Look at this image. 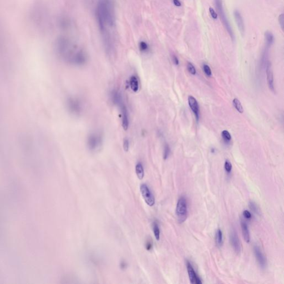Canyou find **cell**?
Wrapping results in <instances>:
<instances>
[{
	"label": "cell",
	"instance_id": "23",
	"mask_svg": "<svg viewBox=\"0 0 284 284\" xmlns=\"http://www.w3.org/2000/svg\"><path fill=\"white\" fill-rule=\"evenodd\" d=\"M248 205H249V208L253 213L256 214H259V209L258 208L257 204L253 202H250Z\"/></svg>",
	"mask_w": 284,
	"mask_h": 284
},
{
	"label": "cell",
	"instance_id": "19",
	"mask_svg": "<svg viewBox=\"0 0 284 284\" xmlns=\"http://www.w3.org/2000/svg\"><path fill=\"white\" fill-rule=\"evenodd\" d=\"M265 38L266 44L268 47H270L274 44V36L273 34L270 32L267 31L265 32Z\"/></svg>",
	"mask_w": 284,
	"mask_h": 284
},
{
	"label": "cell",
	"instance_id": "32",
	"mask_svg": "<svg viewBox=\"0 0 284 284\" xmlns=\"http://www.w3.org/2000/svg\"><path fill=\"white\" fill-rule=\"evenodd\" d=\"M279 22L280 25L282 28V30H284V14H282L279 16Z\"/></svg>",
	"mask_w": 284,
	"mask_h": 284
},
{
	"label": "cell",
	"instance_id": "27",
	"mask_svg": "<svg viewBox=\"0 0 284 284\" xmlns=\"http://www.w3.org/2000/svg\"><path fill=\"white\" fill-rule=\"evenodd\" d=\"M222 137H223L224 140L227 141V142H229L230 140H231V135L229 133V132L227 131H223V132H222Z\"/></svg>",
	"mask_w": 284,
	"mask_h": 284
},
{
	"label": "cell",
	"instance_id": "26",
	"mask_svg": "<svg viewBox=\"0 0 284 284\" xmlns=\"http://www.w3.org/2000/svg\"><path fill=\"white\" fill-rule=\"evenodd\" d=\"M170 152V149L169 146L166 144L164 146V154H163V158L164 159H167L168 157L169 156Z\"/></svg>",
	"mask_w": 284,
	"mask_h": 284
},
{
	"label": "cell",
	"instance_id": "1",
	"mask_svg": "<svg viewBox=\"0 0 284 284\" xmlns=\"http://www.w3.org/2000/svg\"><path fill=\"white\" fill-rule=\"evenodd\" d=\"M96 17L99 27L103 36L104 46L109 53L113 49L112 36L108 28L115 27V6L112 0H98L96 9Z\"/></svg>",
	"mask_w": 284,
	"mask_h": 284
},
{
	"label": "cell",
	"instance_id": "24",
	"mask_svg": "<svg viewBox=\"0 0 284 284\" xmlns=\"http://www.w3.org/2000/svg\"><path fill=\"white\" fill-rule=\"evenodd\" d=\"M140 49L141 52H146L149 50V46L144 41H141L140 43Z\"/></svg>",
	"mask_w": 284,
	"mask_h": 284
},
{
	"label": "cell",
	"instance_id": "9",
	"mask_svg": "<svg viewBox=\"0 0 284 284\" xmlns=\"http://www.w3.org/2000/svg\"><path fill=\"white\" fill-rule=\"evenodd\" d=\"M230 241L235 253L236 254L240 253V242L239 241L238 234L234 229L232 230L230 234Z\"/></svg>",
	"mask_w": 284,
	"mask_h": 284
},
{
	"label": "cell",
	"instance_id": "10",
	"mask_svg": "<svg viewBox=\"0 0 284 284\" xmlns=\"http://www.w3.org/2000/svg\"><path fill=\"white\" fill-rule=\"evenodd\" d=\"M254 254L260 268L264 269L267 265V260L259 247L255 245L254 248Z\"/></svg>",
	"mask_w": 284,
	"mask_h": 284
},
{
	"label": "cell",
	"instance_id": "7",
	"mask_svg": "<svg viewBox=\"0 0 284 284\" xmlns=\"http://www.w3.org/2000/svg\"><path fill=\"white\" fill-rule=\"evenodd\" d=\"M140 192L142 195V197L144 199L145 202L147 204V205L152 207L155 204V199L154 197L152 192L150 191V189L148 188L147 186L145 184H142L140 188Z\"/></svg>",
	"mask_w": 284,
	"mask_h": 284
},
{
	"label": "cell",
	"instance_id": "28",
	"mask_svg": "<svg viewBox=\"0 0 284 284\" xmlns=\"http://www.w3.org/2000/svg\"><path fill=\"white\" fill-rule=\"evenodd\" d=\"M187 69H188V70L189 72L190 73H191V74H196V69H195V68L194 67V66H193V65L192 63H190L189 62L187 65Z\"/></svg>",
	"mask_w": 284,
	"mask_h": 284
},
{
	"label": "cell",
	"instance_id": "36",
	"mask_svg": "<svg viewBox=\"0 0 284 284\" xmlns=\"http://www.w3.org/2000/svg\"><path fill=\"white\" fill-rule=\"evenodd\" d=\"M152 245L151 244L149 243L147 244V250H150V248H152Z\"/></svg>",
	"mask_w": 284,
	"mask_h": 284
},
{
	"label": "cell",
	"instance_id": "20",
	"mask_svg": "<svg viewBox=\"0 0 284 284\" xmlns=\"http://www.w3.org/2000/svg\"><path fill=\"white\" fill-rule=\"evenodd\" d=\"M136 174H137V177L138 178V179H140V180H142L144 178V169H143V165H142L141 163H138V164L136 165Z\"/></svg>",
	"mask_w": 284,
	"mask_h": 284
},
{
	"label": "cell",
	"instance_id": "3",
	"mask_svg": "<svg viewBox=\"0 0 284 284\" xmlns=\"http://www.w3.org/2000/svg\"><path fill=\"white\" fill-rule=\"evenodd\" d=\"M214 2L215 4L216 8L217 9V11L218 12L219 15L220 17L221 22L223 23L224 27L227 30V32L229 33L230 37L232 39V41H234L235 37H234V32L232 31V28L230 24L229 21L227 17L226 16V14L225 13L222 0H214Z\"/></svg>",
	"mask_w": 284,
	"mask_h": 284
},
{
	"label": "cell",
	"instance_id": "13",
	"mask_svg": "<svg viewBox=\"0 0 284 284\" xmlns=\"http://www.w3.org/2000/svg\"><path fill=\"white\" fill-rule=\"evenodd\" d=\"M234 16L235 18L236 24L238 25L239 30L240 31L241 33L243 34L245 32V25H244L243 19L242 17L240 12L238 10H235L234 12Z\"/></svg>",
	"mask_w": 284,
	"mask_h": 284
},
{
	"label": "cell",
	"instance_id": "8",
	"mask_svg": "<svg viewBox=\"0 0 284 284\" xmlns=\"http://www.w3.org/2000/svg\"><path fill=\"white\" fill-rule=\"evenodd\" d=\"M186 268H187V271H188V274L189 278L191 284H202L203 282L201 279H200L199 277L197 275L191 263L188 261H187L186 262Z\"/></svg>",
	"mask_w": 284,
	"mask_h": 284
},
{
	"label": "cell",
	"instance_id": "30",
	"mask_svg": "<svg viewBox=\"0 0 284 284\" xmlns=\"http://www.w3.org/2000/svg\"><path fill=\"white\" fill-rule=\"evenodd\" d=\"M203 69H204V71L205 72L206 74L208 76H211V71L210 67L207 65H204Z\"/></svg>",
	"mask_w": 284,
	"mask_h": 284
},
{
	"label": "cell",
	"instance_id": "33",
	"mask_svg": "<svg viewBox=\"0 0 284 284\" xmlns=\"http://www.w3.org/2000/svg\"><path fill=\"white\" fill-rule=\"evenodd\" d=\"M209 12L213 19H218V14H216L215 11L212 7L209 8Z\"/></svg>",
	"mask_w": 284,
	"mask_h": 284
},
{
	"label": "cell",
	"instance_id": "4",
	"mask_svg": "<svg viewBox=\"0 0 284 284\" xmlns=\"http://www.w3.org/2000/svg\"><path fill=\"white\" fill-rule=\"evenodd\" d=\"M188 204L186 199L185 197H181L178 199L175 210V214L178 223H183L186 221L188 217Z\"/></svg>",
	"mask_w": 284,
	"mask_h": 284
},
{
	"label": "cell",
	"instance_id": "6",
	"mask_svg": "<svg viewBox=\"0 0 284 284\" xmlns=\"http://www.w3.org/2000/svg\"><path fill=\"white\" fill-rule=\"evenodd\" d=\"M66 105L67 109L72 114L78 115L83 111V105L82 102L76 97H70L67 99Z\"/></svg>",
	"mask_w": 284,
	"mask_h": 284
},
{
	"label": "cell",
	"instance_id": "18",
	"mask_svg": "<svg viewBox=\"0 0 284 284\" xmlns=\"http://www.w3.org/2000/svg\"><path fill=\"white\" fill-rule=\"evenodd\" d=\"M215 243L218 247L222 246L223 243V235L221 229H218L215 232Z\"/></svg>",
	"mask_w": 284,
	"mask_h": 284
},
{
	"label": "cell",
	"instance_id": "16",
	"mask_svg": "<svg viewBox=\"0 0 284 284\" xmlns=\"http://www.w3.org/2000/svg\"><path fill=\"white\" fill-rule=\"evenodd\" d=\"M266 74H267V79L269 88L271 90L274 92V78L273 71L271 69L270 64L269 62L266 67Z\"/></svg>",
	"mask_w": 284,
	"mask_h": 284
},
{
	"label": "cell",
	"instance_id": "14",
	"mask_svg": "<svg viewBox=\"0 0 284 284\" xmlns=\"http://www.w3.org/2000/svg\"><path fill=\"white\" fill-rule=\"evenodd\" d=\"M188 103L189 106H190L191 110L193 111V112L195 115L197 119L198 120L199 108V105H198V103L197 102L196 99L194 97H193V96H189Z\"/></svg>",
	"mask_w": 284,
	"mask_h": 284
},
{
	"label": "cell",
	"instance_id": "2",
	"mask_svg": "<svg viewBox=\"0 0 284 284\" xmlns=\"http://www.w3.org/2000/svg\"><path fill=\"white\" fill-rule=\"evenodd\" d=\"M55 48L58 56L66 63L81 66L87 61V56L85 51L66 37L61 36L57 39Z\"/></svg>",
	"mask_w": 284,
	"mask_h": 284
},
{
	"label": "cell",
	"instance_id": "25",
	"mask_svg": "<svg viewBox=\"0 0 284 284\" xmlns=\"http://www.w3.org/2000/svg\"><path fill=\"white\" fill-rule=\"evenodd\" d=\"M224 169L228 174H230L232 170V165L229 161L227 160L224 164Z\"/></svg>",
	"mask_w": 284,
	"mask_h": 284
},
{
	"label": "cell",
	"instance_id": "11",
	"mask_svg": "<svg viewBox=\"0 0 284 284\" xmlns=\"http://www.w3.org/2000/svg\"><path fill=\"white\" fill-rule=\"evenodd\" d=\"M120 111L122 114V127L124 131H127L129 127V118L128 111L124 103L120 106Z\"/></svg>",
	"mask_w": 284,
	"mask_h": 284
},
{
	"label": "cell",
	"instance_id": "17",
	"mask_svg": "<svg viewBox=\"0 0 284 284\" xmlns=\"http://www.w3.org/2000/svg\"><path fill=\"white\" fill-rule=\"evenodd\" d=\"M129 85L132 90L134 92H137L139 90V82L136 77L133 76L131 77L129 80Z\"/></svg>",
	"mask_w": 284,
	"mask_h": 284
},
{
	"label": "cell",
	"instance_id": "34",
	"mask_svg": "<svg viewBox=\"0 0 284 284\" xmlns=\"http://www.w3.org/2000/svg\"><path fill=\"white\" fill-rule=\"evenodd\" d=\"M173 62L175 64V65H179V60L177 57L175 55H173L172 56Z\"/></svg>",
	"mask_w": 284,
	"mask_h": 284
},
{
	"label": "cell",
	"instance_id": "12",
	"mask_svg": "<svg viewBox=\"0 0 284 284\" xmlns=\"http://www.w3.org/2000/svg\"><path fill=\"white\" fill-rule=\"evenodd\" d=\"M111 98L113 103L119 107L124 103L122 96L118 90H112L111 93Z\"/></svg>",
	"mask_w": 284,
	"mask_h": 284
},
{
	"label": "cell",
	"instance_id": "31",
	"mask_svg": "<svg viewBox=\"0 0 284 284\" xmlns=\"http://www.w3.org/2000/svg\"><path fill=\"white\" fill-rule=\"evenodd\" d=\"M129 148V142L128 139H124L123 141V149L126 152H128Z\"/></svg>",
	"mask_w": 284,
	"mask_h": 284
},
{
	"label": "cell",
	"instance_id": "21",
	"mask_svg": "<svg viewBox=\"0 0 284 284\" xmlns=\"http://www.w3.org/2000/svg\"><path fill=\"white\" fill-rule=\"evenodd\" d=\"M232 103H233L234 106L235 108L236 109V110L238 111V112H239V113H243V106H242V105L241 104L240 102L238 100V99H234L233 100Z\"/></svg>",
	"mask_w": 284,
	"mask_h": 284
},
{
	"label": "cell",
	"instance_id": "15",
	"mask_svg": "<svg viewBox=\"0 0 284 284\" xmlns=\"http://www.w3.org/2000/svg\"><path fill=\"white\" fill-rule=\"evenodd\" d=\"M241 227L242 234H243L244 240L247 243H249L250 241V232H249L248 224H246V222L243 220H241Z\"/></svg>",
	"mask_w": 284,
	"mask_h": 284
},
{
	"label": "cell",
	"instance_id": "35",
	"mask_svg": "<svg viewBox=\"0 0 284 284\" xmlns=\"http://www.w3.org/2000/svg\"><path fill=\"white\" fill-rule=\"evenodd\" d=\"M173 3L174 4V5H175V6L180 7V6H182V3L180 2V1L179 0H173Z\"/></svg>",
	"mask_w": 284,
	"mask_h": 284
},
{
	"label": "cell",
	"instance_id": "29",
	"mask_svg": "<svg viewBox=\"0 0 284 284\" xmlns=\"http://www.w3.org/2000/svg\"><path fill=\"white\" fill-rule=\"evenodd\" d=\"M243 214L244 217L247 220H250L252 218L251 213L248 210H245L244 211Z\"/></svg>",
	"mask_w": 284,
	"mask_h": 284
},
{
	"label": "cell",
	"instance_id": "22",
	"mask_svg": "<svg viewBox=\"0 0 284 284\" xmlns=\"http://www.w3.org/2000/svg\"><path fill=\"white\" fill-rule=\"evenodd\" d=\"M153 229L155 238L157 240H159L160 239V229L159 228L158 224H157V223H154Z\"/></svg>",
	"mask_w": 284,
	"mask_h": 284
},
{
	"label": "cell",
	"instance_id": "5",
	"mask_svg": "<svg viewBox=\"0 0 284 284\" xmlns=\"http://www.w3.org/2000/svg\"><path fill=\"white\" fill-rule=\"evenodd\" d=\"M103 143V137L99 132H94L88 136L87 144L90 151H96L100 149Z\"/></svg>",
	"mask_w": 284,
	"mask_h": 284
}]
</instances>
